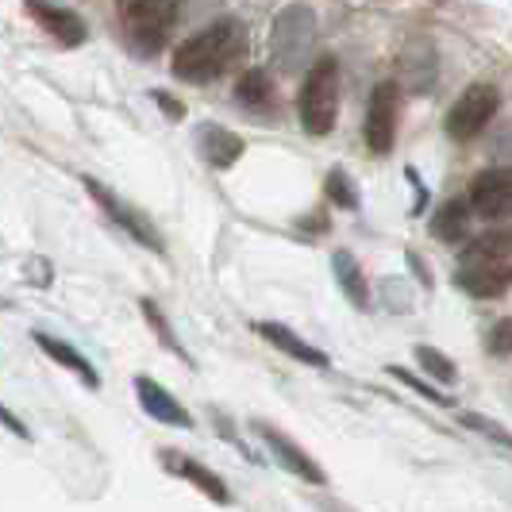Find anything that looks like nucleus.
<instances>
[{
  "label": "nucleus",
  "instance_id": "f257e3e1",
  "mask_svg": "<svg viewBox=\"0 0 512 512\" xmlns=\"http://www.w3.org/2000/svg\"><path fill=\"white\" fill-rule=\"evenodd\" d=\"M247 51V27L239 20H220V24L201 27L197 35H189L174 54V77L181 81H212L228 70Z\"/></svg>",
  "mask_w": 512,
  "mask_h": 512
},
{
  "label": "nucleus",
  "instance_id": "f03ea898",
  "mask_svg": "<svg viewBox=\"0 0 512 512\" xmlns=\"http://www.w3.org/2000/svg\"><path fill=\"white\" fill-rule=\"evenodd\" d=\"M297 116L308 135H328L339 116V62L335 58H316L312 70L305 74L301 97H297Z\"/></svg>",
  "mask_w": 512,
  "mask_h": 512
},
{
  "label": "nucleus",
  "instance_id": "7ed1b4c3",
  "mask_svg": "<svg viewBox=\"0 0 512 512\" xmlns=\"http://www.w3.org/2000/svg\"><path fill=\"white\" fill-rule=\"evenodd\" d=\"M316 43V16L308 4H285L282 12L274 16L270 27V54L282 66L285 74H297L305 66V58L312 54Z\"/></svg>",
  "mask_w": 512,
  "mask_h": 512
},
{
  "label": "nucleus",
  "instance_id": "20e7f679",
  "mask_svg": "<svg viewBox=\"0 0 512 512\" xmlns=\"http://www.w3.org/2000/svg\"><path fill=\"white\" fill-rule=\"evenodd\" d=\"M124 20H128L131 47L154 54L166 43V31L178 24V0H128Z\"/></svg>",
  "mask_w": 512,
  "mask_h": 512
},
{
  "label": "nucleus",
  "instance_id": "39448f33",
  "mask_svg": "<svg viewBox=\"0 0 512 512\" xmlns=\"http://www.w3.org/2000/svg\"><path fill=\"white\" fill-rule=\"evenodd\" d=\"M497 104H501V97H497L493 85H470L459 101L451 104V112H447V135L462 139V143L482 135L489 120L497 116Z\"/></svg>",
  "mask_w": 512,
  "mask_h": 512
},
{
  "label": "nucleus",
  "instance_id": "423d86ee",
  "mask_svg": "<svg viewBox=\"0 0 512 512\" xmlns=\"http://www.w3.org/2000/svg\"><path fill=\"white\" fill-rule=\"evenodd\" d=\"M251 428H255V436L266 443V451L278 459V466H282L285 474L301 478V482H308V486H328V474H324V466L312 459L305 447H297L293 439L285 436L282 428H274V424H266V420H255Z\"/></svg>",
  "mask_w": 512,
  "mask_h": 512
},
{
  "label": "nucleus",
  "instance_id": "0eeeda50",
  "mask_svg": "<svg viewBox=\"0 0 512 512\" xmlns=\"http://www.w3.org/2000/svg\"><path fill=\"white\" fill-rule=\"evenodd\" d=\"M455 285L478 301H497L512 289V258H474L459 262Z\"/></svg>",
  "mask_w": 512,
  "mask_h": 512
},
{
  "label": "nucleus",
  "instance_id": "6e6552de",
  "mask_svg": "<svg viewBox=\"0 0 512 512\" xmlns=\"http://www.w3.org/2000/svg\"><path fill=\"white\" fill-rule=\"evenodd\" d=\"M470 205L482 220H509L512 216V166H493L470 181Z\"/></svg>",
  "mask_w": 512,
  "mask_h": 512
},
{
  "label": "nucleus",
  "instance_id": "1a4fd4ad",
  "mask_svg": "<svg viewBox=\"0 0 512 512\" xmlns=\"http://www.w3.org/2000/svg\"><path fill=\"white\" fill-rule=\"evenodd\" d=\"M393 135H397V85L382 81L366 108V147L374 154H389Z\"/></svg>",
  "mask_w": 512,
  "mask_h": 512
},
{
  "label": "nucleus",
  "instance_id": "9d476101",
  "mask_svg": "<svg viewBox=\"0 0 512 512\" xmlns=\"http://www.w3.org/2000/svg\"><path fill=\"white\" fill-rule=\"evenodd\" d=\"M158 462L166 466V474H174V478H181V482H189L193 489H201L208 501H216V505H231V489L220 482V474H212L205 462L189 459V455H181V451H162L158 455Z\"/></svg>",
  "mask_w": 512,
  "mask_h": 512
},
{
  "label": "nucleus",
  "instance_id": "9b49d317",
  "mask_svg": "<svg viewBox=\"0 0 512 512\" xmlns=\"http://www.w3.org/2000/svg\"><path fill=\"white\" fill-rule=\"evenodd\" d=\"M135 397H139V405L143 412L158 420V424H166V428H181V432H193V416L185 412L181 401H174L162 385L147 378V374H135Z\"/></svg>",
  "mask_w": 512,
  "mask_h": 512
},
{
  "label": "nucleus",
  "instance_id": "f8f14e48",
  "mask_svg": "<svg viewBox=\"0 0 512 512\" xmlns=\"http://www.w3.org/2000/svg\"><path fill=\"white\" fill-rule=\"evenodd\" d=\"M85 189H89V193L97 197V205H101L104 212L112 216V224H120L124 231H131V235H135L143 247H154V251H162V235H158V231H154L151 224L139 216V212H131L124 201H116V193H108L101 181H93V178H85Z\"/></svg>",
  "mask_w": 512,
  "mask_h": 512
},
{
  "label": "nucleus",
  "instance_id": "ddd939ff",
  "mask_svg": "<svg viewBox=\"0 0 512 512\" xmlns=\"http://www.w3.org/2000/svg\"><path fill=\"white\" fill-rule=\"evenodd\" d=\"M24 8L62 47H81L85 43V24H81V16H74L70 8H58L54 0H24Z\"/></svg>",
  "mask_w": 512,
  "mask_h": 512
},
{
  "label": "nucleus",
  "instance_id": "4468645a",
  "mask_svg": "<svg viewBox=\"0 0 512 512\" xmlns=\"http://www.w3.org/2000/svg\"><path fill=\"white\" fill-rule=\"evenodd\" d=\"M255 332L266 339V343H274L282 355H289V359L305 362V366H316V370H328L332 366V359H328V351H320V347H312L308 339H301L297 332H289L285 324H274V320H258Z\"/></svg>",
  "mask_w": 512,
  "mask_h": 512
},
{
  "label": "nucleus",
  "instance_id": "2eb2a0df",
  "mask_svg": "<svg viewBox=\"0 0 512 512\" xmlns=\"http://www.w3.org/2000/svg\"><path fill=\"white\" fill-rule=\"evenodd\" d=\"M31 339H35V347H39L47 359L58 362V366H66V370H74L77 378L89 385V389H97V385H101V374H97V366L85 359V355L77 351L74 343H66V339H54V335H47V332H35Z\"/></svg>",
  "mask_w": 512,
  "mask_h": 512
},
{
  "label": "nucleus",
  "instance_id": "dca6fc26",
  "mask_svg": "<svg viewBox=\"0 0 512 512\" xmlns=\"http://www.w3.org/2000/svg\"><path fill=\"white\" fill-rule=\"evenodd\" d=\"M332 274H335V285L343 289V297L351 301L355 308H366L370 305V289H366V274L359 270V262L351 251H335L332 255Z\"/></svg>",
  "mask_w": 512,
  "mask_h": 512
},
{
  "label": "nucleus",
  "instance_id": "f3484780",
  "mask_svg": "<svg viewBox=\"0 0 512 512\" xmlns=\"http://www.w3.org/2000/svg\"><path fill=\"white\" fill-rule=\"evenodd\" d=\"M201 154H205L208 166H216V170H228L231 162L243 154V139L239 135H231L228 128H201Z\"/></svg>",
  "mask_w": 512,
  "mask_h": 512
},
{
  "label": "nucleus",
  "instance_id": "a211bd4d",
  "mask_svg": "<svg viewBox=\"0 0 512 512\" xmlns=\"http://www.w3.org/2000/svg\"><path fill=\"white\" fill-rule=\"evenodd\" d=\"M470 212H474L470 201H447L432 216V235H436L439 243H462L466 228H470Z\"/></svg>",
  "mask_w": 512,
  "mask_h": 512
},
{
  "label": "nucleus",
  "instance_id": "6ab92c4d",
  "mask_svg": "<svg viewBox=\"0 0 512 512\" xmlns=\"http://www.w3.org/2000/svg\"><path fill=\"white\" fill-rule=\"evenodd\" d=\"M474 258H512V228H493L470 239L462 251V262H474Z\"/></svg>",
  "mask_w": 512,
  "mask_h": 512
},
{
  "label": "nucleus",
  "instance_id": "aec40b11",
  "mask_svg": "<svg viewBox=\"0 0 512 512\" xmlns=\"http://www.w3.org/2000/svg\"><path fill=\"white\" fill-rule=\"evenodd\" d=\"M416 351V366L432 378V382H439V385H455V378H459V366L447 359L439 347H428V343H416L412 347Z\"/></svg>",
  "mask_w": 512,
  "mask_h": 512
},
{
  "label": "nucleus",
  "instance_id": "412c9836",
  "mask_svg": "<svg viewBox=\"0 0 512 512\" xmlns=\"http://www.w3.org/2000/svg\"><path fill=\"white\" fill-rule=\"evenodd\" d=\"M385 374H389L393 382L409 385L412 393H420L424 401H432V405H439V409H451V405H455V401H451V397H447L443 389H436V385H432V378L424 382L420 374H412V370H405V366H385Z\"/></svg>",
  "mask_w": 512,
  "mask_h": 512
},
{
  "label": "nucleus",
  "instance_id": "4be33fe9",
  "mask_svg": "<svg viewBox=\"0 0 512 512\" xmlns=\"http://www.w3.org/2000/svg\"><path fill=\"white\" fill-rule=\"evenodd\" d=\"M143 316H147V324H151L154 328V335H158V339H162V347H166V351H170V355H178L181 362H189V366H193V359H189V351H185V347H181V339L174 332H170V320H166V316H162V308L154 305V301H143Z\"/></svg>",
  "mask_w": 512,
  "mask_h": 512
},
{
  "label": "nucleus",
  "instance_id": "5701e85b",
  "mask_svg": "<svg viewBox=\"0 0 512 512\" xmlns=\"http://www.w3.org/2000/svg\"><path fill=\"white\" fill-rule=\"evenodd\" d=\"M324 193H328V201H332L335 208H347V212H355V208H359V189H355V181L347 178L343 170H332V174H328Z\"/></svg>",
  "mask_w": 512,
  "mask_h": 512
},
{
  "label": "nucleus",
  "instance_id": "b1692460",
  "mask_svg": "<svg viewBox=\"0 0 512 512\" xmlns=\"http://www.w3.org/2000/svg\"><path fill=\"white\" fill-rule=\"evenodd\" d=\"M235 97H239V104H247V108H262V104L270 101V81H266V74L262 70H247V74L239 77Z\"/></svg>",
  "mask_w": 512,
  "mask_h": 512
},
{
  "label": "nucleus",
  "instance_id": "393cba45",
  "mask_svg": "<svg viewBox=\"0 0 512 512\" xmlns=\"http://www.w3.org/2000/svg\"><path fill=\"white\" fill-rule=\"evenodd\" d=\"M459 420L470 428V432H478L482 439H493L497 447L512 451V432H509V428H501L497 420H486V416H478V412H459Z\"/></svg>",
  "mask_w": 512,
  "mask_h": 512
},
{
  "label": "nucleus",
  "instance_id": "a878e982",
  "mask_svg": "<svg viewBox=\"0 0 512 512\" xmlns=\"http://www.w3.org/2000/svg\"><path fill=\"white\" fill-rule=\"evenodd\" d=\"M486 351L497 359H509L512 355V316H501L486 335Z\"/></svg>",
  "mask_w": 512,
  "mask_h": 512
},
{
  "label": "nucleus",
  "instance_id": "bb28decb",
  "mask_svg": "<svg viewBox=\"0 0 512 512\" xmlns=\"http://www.w3.org/2000/svg\"><path fill=\"white\" fill-rule=\"evenodd\" d=\"M224 0H178V20L181 24H201L212 16V8H220Z\"/></svg>",
  "mask_w": 512,
  "mask_h": 512
},
{
  "label": "nucleus",
  "instance_id": "cd10ccee",
  "mask_svg": "<svg viewBox=\"0 0 512 512\" xmlns=\"http://www.w3.org/2000/svg\"><path fill=\"white\" fill-rule=\"evenodd\" d=\"M0 424H4V428H8V432H16V436L24 439V443H31V432H27L24 424H20V420H16V412H12V409H4V412H0Z\"/></svg>",
  "mask_w": 512,
  "mask_h": 512
},
{
  "label": "nucleus",
  "instance_id": "c85d7f7f",
  "mask_svg": "<svg viewBox=\"0 0 512 512\" xmlns=\"http://www.w3.org/2000/svg\"><path fill=\"white\" fill-rule=\"evenodd\" d=\"M154 101L162 104V108H166V112H170V116H185V108H181V104H174V101H170V97H166V93H154Z\"/></svg>",
  "mask_w": 512,
  "mask_h": 512
},
{
  "label": "nucleus",
  "instance_id": "c756f323",
  "mask_svg": "<svg viewBox=\"0 0 512 512\" xmlns=\"http://www.w3.org/2000/svg\"><path fill=\"white\" fill-rule=\"evenodd\" d=\"M124 4H128V0H124Z\"/></svg>",
  "mask_w": 512,
  "mask_h": 512
}]
</instances>
